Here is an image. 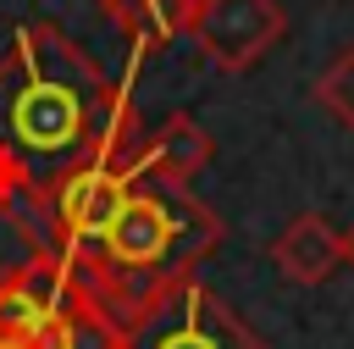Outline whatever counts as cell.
I'll return each instance as SVG.
<instances>
[{"label":"cell","mask_w":354,"mask_h":349,"mask_svg":"<svg viewBox=\"0 0 354 349\" xmlns=\"http://www.w3.org/2000/svg\"><path fill=\"white\" fill-rule=\"evenodd\" d=\"M210 133L194 122V116H166L149 138H144V150H138V172H149V177H166V183H188L205 161H210Z\"/></svg>","instance_id":"52a82bcc"},{"label":"cell","mask_w":354,"mask_h":349,"mask_svg":"<svg viewBox=\"0 0 354 349\" xmlns=\"http://www.w3.org/2000/svg\"><path fill=\"white\" fill-rule=\"evenodd\" d=\"M343 260H348V266H354V227H348V233H343Z\"/></svg>","instance_id":"30bf717a"},{"label":"cell","mask_w":354,"mask_h":349,"mask_svg":"<svg viewBox=\"0 0 354 349\" xmlns=\"http://www.w3.org/2000/svg\"><path fill=\"white\" fill-rule=\"evenodd\" d=\"M122 349H266V343L205 283L171 277L138 310L122 316Z\"/></svg>","instance_id":"3957f363"},{"label":"cell","mask_w":354,"mask_h":349,"mask_svg":"<svg viewBox=\"0 0 354 349\" xmlns=\"http://www.w3.org/2000/svg\"><path fill=\"white\" fill-rule=\"evenodd\" d=\"M138 111L94 55L50 22H22L0 55V166L50 188L94 161L138 172Z\"/></svg>","instance_id":"6da1fadb"},{"label":"cell","mask_w":354,"mask_h":349,"mask_svg":"<svg viewBox=\"0 0 354 349\" xmlns=\"http://www.w3.org/2000/svg\"><path fill=\"white\" fill-rule=\"evenodd\" d=\"M100 11L144 50L155 44H171L177 33H188V17H194V0H100Z\"/></svg>","instance_id":"ba28073f"},{"label":"cell","mask_w":354,"mask_h":349,"mask_svg":"<svg viewBox=\"0 0 354 349\" xmlns=\"http://www.w3.org/2000/svg\"><path fill=\"white\" fill-rule=\"evenodd\" d=\"M227 238L221 216L188 188V183H166L149 172H133V188L116 211V222L105 227L100 249L88 260H72L94 294L127 316L138 310L160 283L171 277H194V266Z\"/></svg>","instance_id":"7a4b0ae2"},{"label":"cell","mask_w":354,"mask_h":349,"mask_svg":"<svg viewBox=\"0 0 354 349\" xmlns=\"http://www.w3.org/2000/svg\"><path fill=\"white\" fill-rule=\"evenodd\" d=\"M310 94H315V105H321V111H332V116L354 133V44H343V50H337V61L315 78V89H310Z\"/></svg>","instance_id":"9c48e42d"},{"label":"cell","mask_w":354,"mask_h":349,"mask_svg":"<svg viewBox=\"0 0 354 349\" xmlns=\"http://www.w3.org/2000/svg\"><path fill=\"white\" fill-rule=\"evenodd\" d=\"M288 33V17L277 0H194L188 39L216 61L221 72H249L260 55H271Z\"/></svg>","instance_id":"277c9868"},{"label":"cell","mask_w":354,"mask_h":349,"mask_svg":"<svg viewBox=\"0 0 354 349\" xmlns=\"http://www.w3.org/2000/svg\"><path fill=\"white\" fill-rule=\"evenodd\" d=\"M271 266L299 283V288H315L326 283L337 266H343V233L321 216V211H299L277 238H271Z\"/></svg>","instance_id":"8992f818"},{"label":"cell","mask_w":354,"mask_h":349,"mask_svg":"<svg viewBox=\"0 0 354 349\" xmlns=\"http://www.w3.org/2000/svg\"><path fill=\"white\" fill-rule=\"evenodd\" d=\"M127 188H133V172L116 166V161H94V166H77V172L50 183L55 233H61V255L66 260H88L100 249V238L116 222Z\"/></svg>","instance_id":"5b68a950"}]
</instances>
